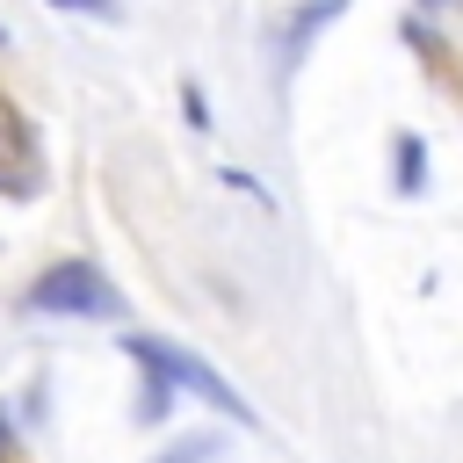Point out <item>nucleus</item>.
<instances>
[{
    "label": "nucleus",
    "mask_w": 463,
    "mask_h": 463,
    "mask_svg": "<svg viewBox=\"0 0 463 463\" xmlns=\"http://www.w3.org/2000/svg\"><path fill=\"white\" fill-rule=\"evenodd\" d=\"M123 354L137 362V369H152L159 383H174V398L188 391V398H203V405H217V412H232L239 427H260V412L210 369V362H195L188 347H174V340H152V333H123Z\"/></svg>",
    "instance_id": "f257e3e1"
},
{
    "label": "nucleus",
    "mask_w": 463,
    "mask_h": 463,
    "mask_svg": "<svg viewBox=\"0 0 463 463\" xmlns=\"http://www.w3.org/2000/svg\"><path fill=\"white\" fill-rule=\"evenodd\" d=\"M22 304L43 311V318H123V297H116V282H109L94 260H51V268L29 282Z\"/></svg>",
    "instance_id": "f03ea898"
},
{
    "label": "nucleus",
    "mask_w": 463,
    "mask_h": 463,
    "mask_svg": "<svg viewBox=\"0 0 463 463\" xmlns=\"http://www.w3.org/2000/svg\"><path fill=\"white\" fill-rule=\"evenodd\" d=\"M347 14V0H304L297 14H289V29H282V65H297L304 51H311V36L326 29V22H340Z\"/></svg>",
    "instance_id": "7ed1b4c3"
},
{
    "label": "nucleus",
    "mask_w": 463,
    "mask_h": 463,
    "mask_svg": "<svg viewBox=\"0 0 463 463\" xmlns=\"http://www.w3.org/2000/svg\"><path fill=\"white\" fill-rule=\"evenodd\" d=\"M391 181H398V195H420L427 188V137H412V130L391 137Z\"/></svg>",
    "instance_id": "20e7f679"
},
{
    "label": "nucleus",
    "mask_w": 463,
    "mask_h": 463,
    "mask_svg": "<svg viewBox=\"0 0 463 463\" xmlns=\"http://www.w3.org/2000/svg\"><path fill=\"white\" fill-rule=\"evenodd\" d=\"M217 456H224V434L217 427H195V434H174L152 463H217Z\"/></svg>",
    "instance_id": "39448f33"
},
{
    "label": "nucleus",
    "mask_w": 463,
    "mask_h": 463,
    "mask_svg": "<svg viewBox=\"0 0 463 463\" xmlns=\"http://www.w3.org/2000/svg\"><path fill=\"white\" fill-rule=\"evenodd\" d=\"M181 109H188V130H210V101H203V87H195V80L181 87Z\"/></svg>",
    "instance_id": "423d86ee"
},
{
    "label": "nucleus",
    "mask_w": 463,
    "mask_h": 463,
    "mask_svg": "<svg viewBox=\"0 0 463 463\" xmlns=\"http://www.w3.org/2000/svg\"><path fill=\"white\" fill-rule=\"evenodd\" d=\"M224 188H246V195H253V203H268V188H260V181H253V174H239V166H224Z\"/></svg>",
    "instance_id": "0eeeda50"
},
{
    "label": "nucleus",
    "mask_w": 463,
    "mask_h": 463,
    "mask_svg": "<svg viewBox=\"0 0 463 463\" xmlns=\"http://www.w3.org/2000/svg\"><path fill=\"white\" fill-rule=\"evenodd\" d=\"M51 7H72V14H116V0H51Z\"/></svg>",
    "instance_id": "6e6552de"
},
{
    "label": "nucleus",
    "mask_w": 463,
    "mask_h": 463,
    "mask_svg": "<svg viewBox=\"0 0 463 463\" xmlns=\"http://www.w3.org/2000/svg\"><path fill=\"white\" fill-rule=\"evenodd\" d=\"M14 456V427H7V412H0V463Z\"/></svg>",
    "instance_id": "1a4fd4ad"
},
{
    "label": "nucleus",
    "mask_w": 463,
    "mask_h": 463,
    "mask_svg": "<svg viewBox=\"0 0 463 463\" xmlns=\"http://www.w3.org/2000/svg\"><path fill=\"white\" fill-rule=\"evenodd\" d=\"M420 7H456V0H420Z\"/></svg>",
    "instance_id": "9d476101"
}]
</instances>
